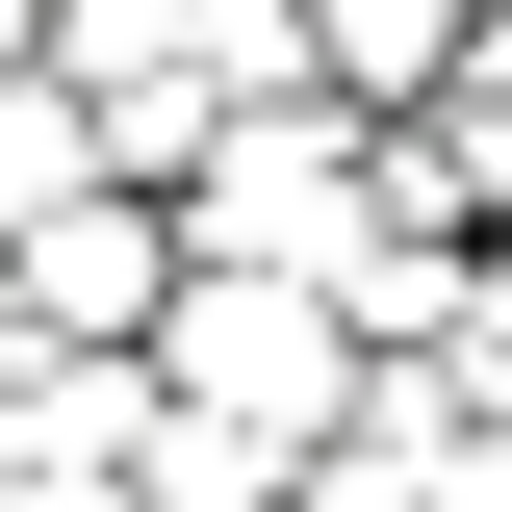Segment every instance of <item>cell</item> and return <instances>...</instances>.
<instances>
[{"label":"cell","instance_id":"5b68a950","mask_svg":"<svg viewBox=\"0 0 512 512\" xmlns=\"http://www.w3.org/2000/svg\"><path fill=\"white\" fill-rule=\"evenodd\" d=\"M0 512H128V487H103V461H0Z\"/></svg>","mask_w":512,"mask_h":512},{"label":"cell","instance_id":"277c9868","mask_svg":"<svg viewBox=\"0 0 512 512\" xmlns=\"http://www.w3.org/2000/svg\"><path fill=\"white\" fill-rule=\"evenodd\" d=\"M52 180H128V154L77 103V52H0V205H52Z\"/></svg>","mask_w":512,"mask_h":512},{"label":"cell","instance_id":"6da1fadb","mask_svg":"<svg viewBox=\"0 0 512 512\" xmlns=\"http://www.w3.org/2000/svg\"><path fill=\"white\" fill-rule=\"evenodd\" d=\"M359 128H384V103H333V77L231 103L180 180H154V205H180V256H282V282H333V256H359Z\"/></svg>","mask_w":512,"mask_h":512},{"label":"cell","instance_id":"8992f818","mask_svg":"<svg viewBox=\"0 0 512 512\" xmlns=\"http://www.w3.org/2000/svg\"><path fill=\"white\" fill-rule=\"evenodd\" d=\"M0 52H52V0H0Z\"/></svg>","mask_w":512,"mask_h":512},{"label":"cell","instance_id":"3957f363","mask_svg":"<svg viewBox=\"0 0 512 512\" xmlns=\"http://www.w3.org/2000/svg\"><path fill=\"white\" fill-rule=\"evenodd\" d=\"M436 52H461V0H308V77L333 103H436Z\"/></svg>","mask_w":512,"mask_h":512},{"label":"cell","instance_id":"7a4b0ae2","mask_svg":"<svg viewBox=\"0 0 512 512\" xmlns=\"http://www.w3.org/2000/svg\"><path fill=\"white\" fill-rule=\"evenodd\" d=\"M154 282H180V205H154V180L0 205V308H26V333H154Z\"/></svg>","mask_w":512,"mask_h":512}]
</instances>
